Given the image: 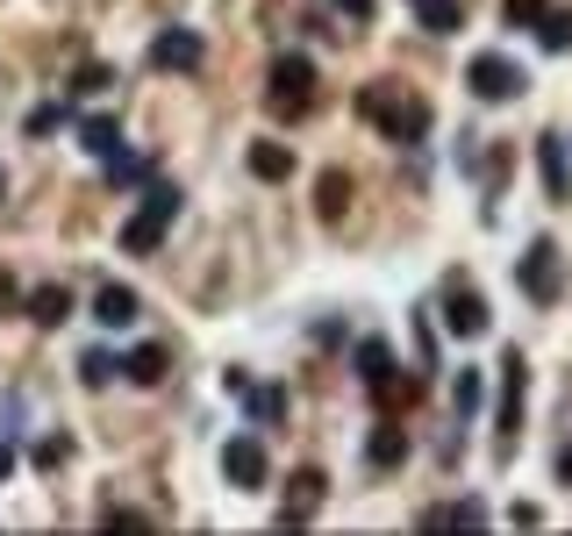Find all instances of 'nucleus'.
<instances>
[{"mask_svg": "<svg viewBox=\"0 0 572 536\" xmlns=\"http://www.w3.org/2000/svg\"><path fill=\"white\" fill-rule=\"evenodd\" d=\"M358 115H366L386 144H423V136H430V107L415 94H401V86H386V80L358 94Z\"/></svg>", "mask_w": 572, "mask_h": 536, "instance_id": "1", "label": "nucleus"}, {"mask_svg": "<svg viewBox=\"0 0 572 536\" xmlns=\"http://www.w3.org/2000/svg\"><path fill=\"white\" fill-rule=\"evenodd\" d=\"M179 208H187V201H179V187H158V193H150V201L123 222V251H129V258H150V251L165 243V229H172Z\"/></svg>", "mask_w": 572, "mask_h": 536, "instance_id": "2", "label": "nucleus"}, {"mask_svg": "<svg viewBox=\"0 0 572 536\" xmlns=\"http://www.w3.org/2000/svg\"><path fill=\"white\" fill-rule=\"evenodd\" d=\"M315 107V65L300 51H286L279 65H273V115H286V122H300Z\"/></svg>", "mask_w": 572, "mask_h": 536, "instance_id": "3", "label": "nucleus"}, {"mask_svg": "<svg viewBox=\"0 0 572 536\" xmlns=\"http://www.w3.org/2000/svg\"><path fill=\"white\" fill-rule=\"evenodd\" d=\"M516 280H522V294H530L537 308H551V301L565 294V272H559V243H551V237H537L530 251H522Z\"/></svg>", "mask_w": 572, "mask_h": 536, "instance_id": "4", "label": "nucleus"}, {"mask_svg": "<svg viewBox=\"0 0 572 536\" xmlns=\"http://www.w3.org/2000/svg\"><path fill=\"white\" fill-rule=\"evenodd\" d=\"M465 86H473L479 101H516V94H522V72L508 65L501 51H479L473 65H465Z\"/></svg>", "mask_w": 572, "mask_h": 536, "instance_id": "5", "label": "nucleus"}, {"mask_svg": "<svg viewBox=\"0 0 572 536\" xmlns=\"http://www.w3.org/2000/svg\"><path fill=\"white\" fill-rule=\"evenodd\" d=\"M222 472H230L244 494H258V486L273 480V465H265V443H258V437H230V451H222Z\"/></svg>", "mask_w": 572, "mask_h": 536, "instance_id": "6", "label": "nucleus"}, {"mask_svg": "<svg viewBox=\"0 0 572 536\" xmlns=\"http://www.w3.org/2000/svg\"><path fill=\"white\" fill-rule=\"evenodd\" d=\"M286 494H294V508H279V529H300L315 508H322V494H329V472H322V465H300L294 480H286Z\"/></svg>", "mask_w": 572, "mask_h": 536, "instance_id": "7", "label": "nucleus"}, {"mask_svg": "<svg viewBox=\"0 0 572 536\" xmlns=\"http://www.w3.org/2000/svg\"><path fill=\"white\" fill-rule=\"evenodd\" d=\"M444 329H458V336H487V301H479L465 280L444 286Z\"/></svg>", "mask_w": 572, "mask_h": 536, "instance_id": "8", "label": "nucleus"}, {"mask_svg": "<svg viewBox=\"0 0 572 536\" xmlns=\"http://www.w3.org/2000/svg\"><path fill=\"white\" fill-rule=\"evenodd\" d=\"M150 65L158 72H201V36H193V29H158Z\"/></svg>", "mask_w": 572, "mask_h": 536, "instance_id": "9", "label": "nucleus"}, {"mask_svg": "<svg viewBox=\"0 0 572 536\" xmlns=\"http://www.w3.org/2000/svg\"><path fill=\"white\" fill-rule=\"evenodd\" d=\"M522 379H530V365H522V350H508L501 358V437H516V422H522Z\"/></svg>", "mask_w": 572, "mask_h": 536, "instance_id": "10", "label": "nucleus"}, {"mask_svg": "<svg viewBox=\"0 0 572 536\" xmlns=\"http://www.w3.org/2000/svg\"><path fill=\"white\" fill-rule=\"evenodd\" d=\"M537 172H544V193H551V201H572V179H565V144H559V136H537Z\"/></svg>", "mask_w": 572, "mask_h": 536, "instance_id": "11", "label": "nucleus"}, {"mask_svg": "<svg viewBox=\"0 0 572 536\" xmlns=\"http://www.w3.org/2000/svg\"><path fill=\"white\" fill-rule=\"evenodd\" d=\"M165 365H172V358H165V344H137V350H123V379H129V387H158Z\"/></svg>", "mask_w": 572, "mask_h": 536, "instance_id": "12", "label": "nucleus"}, {"mask_svg": "<svg viewBox=\"0 0 572 536\" xmlns=\"http://www.w3.org/2000/svg\"><path fill=\"white\" fill-rule=\"evenodd\" d=\"M366 458H372V472H394L401 458H409V429L380 422V429H372V443H366Z\"/></svg>", "mask_w": 572, "mask_h": 536, "instance_id": "13", "label": "nucleus"}, {"mask_svg": "<svg viewBox=\"0 0 572 536\" xmlns=\"http://www.w3.org/2000/svg\"><path fill=\"white\" fill-rule=\"evenodd\" d=\"M286 172H294V150H286V144H273V136H258V144H251V179L279 187Z\"/></svg>", "mask_w": 572, "mask_h": 536, "instance_id": "14", "label": "nucleus"}, {"mask_svg": "<svg viewBox=\"0 0 572 536\" xmlns=\"http://www.w3.org/2000/svg\"><path fill=\"white\" fill-rule=\"evenodd\" d=\"M22 308H29V322H36V329H57V322L72 315V286H36Z\"/></svg>", "mask_w": 572, "mask_h": 536, "instance_id": "15", "label": "nucleus"}, {"mask_svg": "<svg viewBox=\"0 0 572 536\" xmlns=\"http://www.w3.org/2000/svg\"><path fill=\"white\" fill-rule=\"evenodd\" d=\"M80 144L94 150L100 165H108L115 150H123V122H115V115H86V122H80Z\"/></svg>", "mask_w": 572, "mask_h": 536, "instance_id": "16", "label": "nucleus"}, {"mask_svg": "<svg viewBox=\"0 0 572 536\" xmlns=\"http://www.w3.org/2000/svg\"><path fill=\"white\" fill-rule=\"evenodd\" d=\"M386 372H394V344H380V336H366V344H358V379H366V387H380Z\"/></svg>", "mask_w": 572, "mask_h": 536, "instance_id": "17", "label": "nucleus"}, {"mask_svg": "<svg viewBox=\"0 0 572 536\" xmlns=\"http://www.w3.org/2000/svg\"><path fill=\"white\" fill-rule=\"evenodd\" d=\"M409 8L423 14V29H436V36H458V22H465L458 0H409Z\"/></svg>", "mask_w": 572, "mask_h": 536, "instance_id": "18", "label": "nucleus"}, {"mask_svg": "<svg viewBox=\"0 0 572 536\" xmlns=\"http://www.w3.org/2000/svg\"><path fill=\"white\" fill-rule=\"evenodd\" d=\"M343 208H351V179H343V172H322V179H315V214H329V222H337Z\"/></svg>", "mask_w": 572, "mask_h": 536, "instance_id": "19", "label": "nucleus"}, {"mask_svg": "<svg viewBox=\"0 0 572 536\" xmlns=\"http://www.w3.org/2000/svg\"><path fill=\"white\" fill-rule=\"evenodd\" d=\"M487 523V508H479V501H458V508H430L423 515V529H479Z\"/></svg>", "mask_w": 572, "mask_h": 536, "instance_id": "20", "label": "nucleus"}, {"mask_svg": "<svg viewBox=\"0 0 572 536\" xmlns=\"http://www.w3.org/2000/svg\"><path fill=\"white\" fill-rule=\"evenodd\" d=\"M94 315H100V322H137V294H129V286H100V294H94Z\"/></svg>", "mask_w": 572, "mask_h": 536, "instance_id": "21", "label": "nucleus"}, {"mask_svg": "<svg viewBox=\"0 0 572 536\" xmlns=\"http://www.w3.org/2000/svg\"><path fill=\"white\" fill-rule=\"evenodd\" d=\"M537 43H544V51H572V14L544 8V14H537Z\"/></svg>", "mask_w": 572, "mask_h": 536, "instance_id": "22", "label": "nucleus"}, {"mask_svg": "<svg viewBox=\"0 0 572 536\" xmlns=\"http://www.w3.org/2000/svg\"><path fill=\"white\" fill-rule=\"evenodd\" d=\"M372 401H380V408H415V401H423V387H415V379H401V372H386L380 387H372Z\"/></svg>", "mask_w": 572, "mask_h": 536, "instance_id": "23", "label": "nucleus"}, {"mask_svg": "<svg viewBox=\"0 0 572 536\" xmlns=\"http://www.w3.org/2000/svg\"><path fill=\"white\" fill-rule=\"evenodd\" d=\"M80 379H86V387H108V379H123V358H108V350H86V358H80Z\"/></svg>", "mask_w": 572, "mask_h": 536, "instance_id": "24", "label": "nucleus"}, {"mask_svg": "<svg viewBox=\"0 0 572 536\" xmlns=\"http://www.w3.org/2000/svg\"><path fill=\"white\" fill-rule=\"evenodd\" d=\"M479 393H487V372H458V379H451V401H458V416H479Z\"/></svg>", "mask_w": 572, "mask_h": 536, "instance_id": "25", "label": "nucleus"}, {"mask_svg": "<svg viewBox=\"0 0 572 536\" xmlns=\"http://www.w3.org/2000/svg\"><path fill=\"white\" fill-rule=\"evenodd\" d=\"M150 172H158V158H108V179H115V187H144Z\"/></svg>", "mask_w": 572, "mask_h": 536, "instance_id": "26", "label": "nucleus"}, {"mask_svg": "<svg viewBox=\"0 0 572 536\" xmlns=\"http://www.w3.org/2000/svg\"><path fill=\"white\" fill-rule=\"evenodd\" d=\"M244 401H251V416H258V422H279L286 416V393L279 387H244Z\"/></svg>", "mask_w": 572, "mask_h": 536, "instance_id": "27", "label": "nucleus"}, {"mask_svg": "<svg viewBox=\"0 0 572 536\" xmlns=\"http://www.w3.org/2000/svg\"><path fill=\"white\" fill-rule=\"evenodd\" d=\"M115 86V65H80L72 72V94H108Z\"/></svg>", "mask_w": 572, "mask_h": 536, "instance_id": "28", "label": "nucleus"}, {"mask_svg": "<svg viewBox=\"0 0 572 536\" xmlns=\"http://www.w3.org/2000/svg\"><path fill=\"white\" fill-rule=\"evenodd\" d=\"M29 458H36V472H57V465H65V458H72V437H43V443H36V451H29Z\"/></svg>", "mask_w": 572, "mask_h": 536, "instance_id": "29", "label": "nucleus"}, {"mask_svg": "<svg viewBox=\"0 0 572 536\" xmlns=\"http://www.w3.org/2000/svg\"><path fill=\"white\" fill-rule=\"evenodd\" d=\"M65 115H72L65 101H43V107H29V136H51V129H57V122H65Z\"/></svg>", "mask_w": 572, "mask_h": 536, "instance_id": "30", "label": "nucleus"}, {"mask_svg": "<svg viewBox=\"0 0 572 536\" xmlns=\"http://www.w3.org/2000/svg\"><path fill=\"white\" fill-rule=\"evenodd\" d=\"M537 14H544V0H501V22L508 29H537Z\"/></svg>", "mask_w": 572, "mask_h": 536, "instance_id": "31", "label": "nucleus"}, {"mask_svg": "<svg viewBox=\"0 0 572 536\" xmlns=\"http://www.w3.org/2000/svg\"><path fill=\"white\" fill-rule=\"evenodd\" d=\"M100 529H150V515H137V508H100Z\"/></svg>", "mask_w": 572, "mask_h": 536, "instance_id": "32", "label": "nucleus"}, {"mask_svg": "<svg viewBox=\"0 0 572 536\" xmlns=\"http://www.w3.org/2000/svg\"><path fill=\"white\" fill-rule=\"evenodd\" d=\"M8 308H22V286H14L8 272H0V315H8Z\"/></svg>", "mask_w": 572, "mask_h": 536, "instance_id": "33", "label": "nucleus"}, {"mask_svg": "<svg viewBox=\"0 0 572 536\" xmlns=\"http://www.w3.org/2000/svg\"><path fill=\"white\" fill-rule=\"evenodd\" d=\"M337 14H351V22H366V14H372V0H337Z\"/></svg>", "mask_w": 572, "mask_h": 536, "instance_id": "34", "label": "nucleus"}, {"mask_svg": "<svg viewBox=\"0 0 572 536\" xmlns=\"http://www.w3.org/2000/svg\"><path fill=\"white\" fill-rule=\"evenodd\" d=\"M8 472H14V443L0 437V480H8Z\"/></svg>", "mask_w": 572, "mask_h": 536, "instance_id": "35", "label": "nucleus"}, {"mask_svg": "<svg viewBox=\"0 0 572 536\" xmlns=\"http://www.w3.org/2000/svg\"><path fill=\"white\" fill-rule=\"evenodd\" d=\"M559 480L572 486V443H565V451H559Z\"/></svg>", "mask_w": 572, "mask_h": 536, "instance_id": "36", "label": "nucleus"}, {"mask_svg": "<svg viewBox=\"0 0 572 536\" xmlns=\"http://www.w3.org/2000/svg\"><path fill=\"white\" fill-rule=\"evenodd\" d=\"M0 193H8V172H0Z\"/></svg>", "mask_w": 572, "mask_h": 536, "instance_id": "37", "label": "nucleus"}]
</instances>
